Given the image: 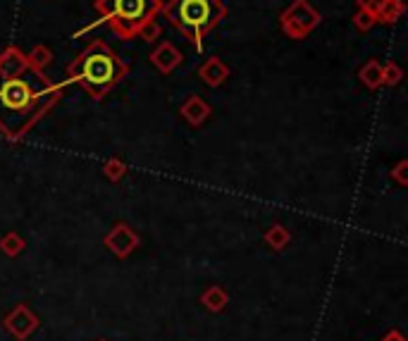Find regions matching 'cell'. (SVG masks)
<instances>
[{
	"label": "cell",
	"mask_w": 408,
	"mask_h": 341,
	"mask_svg": "<svg viewBox=\"0 0 408 341\" xmlns=\"http://www.w3.org/2000/svg\"><path fill=\"white\" fill-rule=\"evenodd\" d=\"M41 86L22 77L0 81V134L17 141L63 98L65 81L56 84L48 77H36Z\"/></svg>",
	"instance_id": "6da1fadb"
},
{
	"label": "cell",
	"mask_w": 408,
	"mask_h": 341,
	"mask_svg": "<svg viewBox=\"0 0 408 341\" xmlns=\"http://www.w3.org/2000/svg\"><path fill=\"white\" fill-rule=\"evenodd\" d=\"M127 74H129V67L125 60H122L103 38H96L67 67L65 84H77L81 91H86V95H91L93 100H100L103 95L110 93Z\"/></svg>",
	"instance_id": "7a4b0ae2"
},
{
	"label": "cell",
	"mask_w": 408,
	"mask_h": 341,
	"mask_svg": "<svg viewBox=\"0 0 408 341\" xmlns=\"http://www.w3.org/2000/svg\"><path fill=\"white\" fill-rule=\"evenodd\" d=\"M160 12L199 53H203L206 38L227 17L222 0H167Z\"/></svg>",
	"instance_id": "3957f363"
},
{
	"label": "cell",
	"mask_w": 408,
	"mask_h": 341,
	"mask_svg": "<svg viewBox=\"0 0 408 341\" xmlns=\"http://www.w3.org/2000/svg\"><path fill=\"white\" fill-rule=\"evenodd\" d=\"M93 8L98 12V19L74 31V38L100 24H108L122 41H134L144 29V24L160 15L162 0H93Z\"/></svg>",
	"instance_id": "277c9868"
},
{
	"label": "cell",
	"mask_w": 408,
	"mask_h": 341,
	"mask_svg": "<svg viewBox=\"0 0 408 341\" xmlns=\"http://www.w3.org/2000/svg\"><path fill=\"white\" fill-rule=\"evenodd\" d=\"M320 22H323L320 10L313 8L308 0H294L289 8L280 12V26L284 36L291 41H303L305 36H310L320 26Z\"/></svg>",
	"instance_id": "5b68a950"
},
{
	"label": "cell",
	"mask_w": 408,
	"mask_h": 341,
	"mask_svg": "<svg viewBox=\"0 0 408 341\" xmlns=\"http://www.w3.org/2000/svg\"><path fill=\"white\" fill-rule=\"evenodd\" d=\"M360 10H368L380 24H397L406 15L404 0H356Z\"/></svg>",
	"instance_id": "8992f818"
},
{
	"label": "cell",
	"mask_w": 408,
	"mask_h": 341,
	"mask_svg": "<svg viewBox=\"0 0 408 341\" xmlns=\"http://www.w3.org/2000/svg\"><path fill=\"white\" fill-rule=\"evenodd\" d=\"M148 60H151V65L160 74H172L177 67L184 63V56H182V51L172 43V41H160V43L151 51Z\"/></svg>",
	"instance_id": "52a82bcc"
},
{
	"label": "cell",
	"mask_w": 408,
	"mask_h": 341,
	"mask_svg": "<svg viewBox=\"0 0 408 341\" xmlns=\"http://www.w3.org/2000/svg\"><path fill=\"white\" fill-rule=\"evenodd\" d=\"M26 70H29V63H26V56L17 46H8L0 53V79L24 77Z\"/></svg>",
	"instance_id": "ba28073f"
},
{
	"label": "cell",
	"mask_w": 408,
	"mask_h": 341,
	"mask_svg": "<svg viewBox=\"0 0 408 341\" xmlns=\"http://www.w3.org/2000/svg\"><path fill=\"white\" fill-rule=\"evenodd\" d=\"M199 77H201V81H203L206 86L217 88V86H222L224 81H227L229 67H227V63H224L222 58L213 56V58H208L206 63L199 67Z\"/></svg>",
	"instance_id": "9c48e42d"
},
{
	"label": "cell",
	"mask_w": 408,
	"mask_h": 341,
	"mask_svg": "<svg viewBox=\"0 0 408 341\" xmlns=\"http://www.w3.org/2000/svg\"><path fill=\"white\" fill-rule=\"evenodd\" d=\"M179 112H182V117H184L192 127H199V125H203V122L208 120L210 105L201 98V95L192 93V95H189V98L184 100V103H182Z\"/></svg>",
	"instance_id": "30bf717a"
},
{
	"label": "cell",
	"mask_w": 408,
	"mask_h": 341,
	"mask_svg": "<svg viewBox=\"0 0 408 341\" xmlns=\"http://www.w3.org/2000/svg\"><path fill=\"white\" fill-rule=\"evenodd\" d=\"M53 51L46 43H36L29 51V56H26V63H29V70L36 74V77H46V70L53 65Z\"/></svg>",
	"instance_id": "8fae6325"
},
{
	"label": "cell",
	"mask_w": 408,
	"mask_h": 341,
	"mask_svg": "<svg viewBox=\"0 0 408 341\" xmlns=\"http://www.w3.org/2000/svg\"><path fill=\"white\" fill-rule=\"evenodd\" d=\"M358 79H360V84H363L365 88H370V91H375V88L385 86V79H382V63H380V60H368V63L360 67Z\"/></svg>",
	"instance_id": "7c38bea8"
},
{
	"label": "cell",
	"mask_w": 408,
	"mask_h": 341,
	"mask_svg": "<svg viewBox=\"0 0 408 341\" xmlns=\"http://www.w3.org/2000/svg\"><path fill=\"white\" fill-rule=\"evenodd\" d=\"M382 79H385V86H397L401 79H404V70L399 67V63L389 60L387 65H382Z\"/></svg>",
	"instance_id": "4fadbf2b"
},
{
	"label": "cell",
	"mask_w": 408,
	"mask_h": 341,
	"mask_svg": "<svg viewBox=\"0 0 408 341\" xmlns=\"http://www.w3.org/2000/svg\"><path fill=\"white\" fill-rule=\"evenodd\" d=\"M351 22H353V26H356L358 31H363V33H365V31H370L372 26L377 24V22H375V17H372L368 10H360V8H358L356 15L351 17Z\"/></svg>",
	"instance_id": "5bb4252c"
},
{
	"label": "cell",
	"mask_w": 408,
	"mask_h": 341,
	"mask_svg": "<svg viewBox=\"0 0 408 341\" xmlns=\"http://www.w3.org/2000/svg\"><path fill=\"white\" fill-rule=\"evenodd\" d=\"M139 36L148 41V43H155V41L162 38V24L158 22V19H151L148 24H144V29L139 31Z\"/></svg>",
	"instance_id": "9a60e30c"
}]
</instances>
